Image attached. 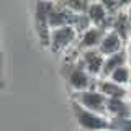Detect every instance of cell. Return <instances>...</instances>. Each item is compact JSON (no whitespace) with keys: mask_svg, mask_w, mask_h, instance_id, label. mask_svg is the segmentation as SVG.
<instances>
[{"mask_svg":"<svg viewBox=\"0 0 131 131\" xmlns=\"http://www.w3.org/2000/svg\"><path fill=\"white\" fill-rule=\"evenodd\" d=\"M74 113L77 116V121L80 123L84 128L87 129H102V128H108V123L103 121L102 118H98L97 115H93L89 110H84L80 106H74Z\"/></svg>","mask_w":131,"mask_h":131,"instance_id":"obj_1","label":"cell"},{"mask_svg":"<svg viewBox=\"0 0 131 131\" xmlns=\"http://www.w3.org/2000/svg\"><path fill=\"white\" fill-rule=\"evenodd\" d=\"M74 38V31L69 26H62L59 30H56L52 33V48L54 49H61L64 46H67L71 43V39Z\"/></svg>","mask_w":131,"mask_h":131,"instance_id":"obj_2","label":"cell"},{"mask_svg":"<svg viewBox=\"0 0 131 131\" xmlns=\"http://www.w3.org/2000/svg\"><path fill=\"white\" fill-rule=\"evenodd\" d=\"M82 103L85 106H89V108H92V110H103L105 98H103V95H100V93L85 92V93H82Z\"/></svg>","mask_w":131,"mask_h":131,"instance_id":"obj_3","label":"cell"},{"mask_svg":"<svg viewBox=\"0 0 131 131\" xmlns=\"http://www.w3.org/2000/svg\"><path fill=\"white\" fill-rule=\"evenodd\" d=\"M120 48V35L118 33H112L102 41V52L105 54H115Z\"/></svg>","mask_w":131,"mask_h":131,"instance_id":"obj_4","label":"cell"},{"mask_svg":"<svg viewBox=\"0 0 131 131\" xmlns=\"http://www.w3.org/2000/svg\"><path fill=\"white\" fill-rule=\"evenodd\" d=\"M85 62H87L89 71H92V72H98L102 69V66H103V62H102V56L98 54V52H95V51L87 52V56H85Z\"/></svg>","mask_w":131,"mask_h":131,"instance_id":"obj_5","label":"cell"},{"mask_svg":"<svg viewBox=\"0 0 131 131\" xmlns=\"http://www.w3.org/2000/svg\"><path fill=\"white\" fill-rule=\"evenodd\" d=\"M71 84H72V87H75V89H85L89 85V77L85 75L80 69H75L71 75Z\"/></svg>","mask_w":131,"mask_h":131,"instance_id":"obj_6","label":"cell"},{"mask_svg":"<svg viewBox=\"0 0 131 131\" xmlns=\"http://www.w3.org/2000/svg\"><path fill=\"white\" fill-rule=\"evenodd\" d=\"M123 61H125V54H113V56L105 62V66H103V72H105V74L113 72L115 69H118V67L123 64Z\"/></svg>","mask_w":131,"mask_h":131,"instance_id":"obj_7","label":"cell"},{"mask_svg":"<svg viewBox=\"0 0 131 131\" xmlns=\"http://www.w3.org/2000/svg\"><path fill=\"white\" fill-rule=\"evenodd\" d=\"M108 110L113 112L115 115H118V116H126L128 115V106L123 103L121 100H118V98H112L108 102Z\"/></svg>","mask_w":131,"mask_h":131,"instance_id":"obj_8","label":"cell"},{"mask_svg":"<svg viewBox=\"0 0 131 131\" xmlns=\"http://www.w3.org/2000/svg\"><path fill=\"white\" fill-rule=\"evenodd\" d=\"M100 89H102V92H105V93H108V95H112L113 98H121V97L126 93L121 87H118V85H115V84H108V82H103V84H100Z\"/></svg>","mask_w":131,"mask_h":131,"instance_id":"obj_9","label":"cell"},{"mask_svg":"<svg viewBox=\"0 0 131 131\" xmlns=\"http://www.w3.org/2000/svg\"><path fill=\"white\" fill-rule=\"evenodd\" d=\"M89 15L93 21H102V20L105 18V10L100 5H92L89 8Z\"/></svg>","mask_w":131,"mask_h":131,"instance_id":"obj_10","label":"cell"},{"mask_svg":"<svg viewBox=\"0 0 131 131\" xmlns=\"http://www.w3.org/2000/svg\"><path fill=\"white\" fill-rule=\"evenodd\" d=\"M98 39H100V31L98 30H90L87 31V35L84 36V44L85 46H92V44H97Z\"/></svg>","mask_w":131,"mask_h":131,"instance_id":"obj_11","label":"cell"},{"mask_svg":"<svg viewBox=\"0 0 131 131\" xmlns=\"http://www.w3.org/2000/svg\"><path fill=\"white\" fill-rule=\"evenodd\" d=\"M51 12H52V5H51V3H46V2H39L38 3V16L41 20L49 18Z\"/></svg>","mask_w":131,"mask_h":131,"instance_id":"obj_12","label":"cell"},{"mask_svg":"<svg viewBox=\"0 0 131 131\" xmlns=\"http://www.w3.org/2000/svg\"><path fill=\"white\" fill-rule=\"evenodd\" d=\"M128 77H129V74H128V69H125V67H118V69H115L113 71V80L116 82H120V84H123V82H126L128 80Z\"/></svg>","mask_w":131,"mask_h":131,"instance_id":"obj_13","label":"cell"},{"mask_svg":"<svg viewBox=\"0 0 131 131\" xmlns=\"http://www.w3.org/2000/svg\"><path fill=\"white\" fill-rule=\"evenodd\" d=\"M66 5L75 12H84L87 8V0H66Z\"/></svg>","mask_w":131,"mask_h":131,"instance_id":"obj_14","label":"cell"},{"mask_svg":"<svg viewBox=\"0 0 131 131\" xmlns=\"http://www.w3.org/2000/svg\"><path fill=\"white\" fill-rule=\"evenodd\" d=\"M121 131H131V121L123 120L121 121Z\"/></svg>","mask_w":131,"mask_h":131,"instance_id":"obj_15","label":"cell"},{"mask_svg":"<svg viewBox=\"0 0 131 131\" xmlns=\"http://www.w3.org/2000/svg\"><path fill=\"white\" fill-rule=\"evenodd\" d=\"M129 28H131V10H129Z\"/></svg>","mask_w":131,"mask_h":131,"instance_id":"obj_16","label":"cell"}]
</instances>
